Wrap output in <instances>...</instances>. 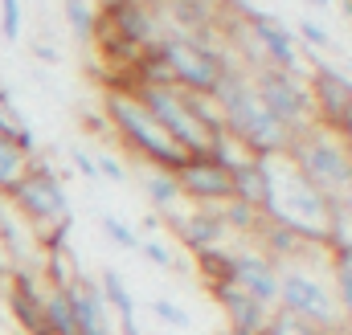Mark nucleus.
Here are the masks:
<instances>
[{"label": "nucleus", "instance_id": "1", "mask_svg": "<svg viewBox=\"0 0 352 335\" xmlns=\"http://www.w3.org/2000/svg\"><path fill=\"white\" fill-rule=\"evenodd\" d=\"M263 176H266L263 221L299 233L307 246H324L328 229H332V196H324L316 184H307L303 172L291 164V156L263 160Z\"/></svg>", "mask_w": 352, "mask_h": 335}, {"label": "nucleus", "instance_id": "2", "mask_svg": "<svg viewBox=\"0 0 352 335\" xmlns=\"http://www.w3.org/2000/svg\"><path fill=\"white\" fill-rule=\"evenodd\" d=\"M209 98L217 102V111H221V119H226V131H230L254 160L287 156V148H291L295 135H291L283 123H274V119L266 115V106L258 102V94H254L246 70L230 66V70L221 74V82L213 86Z\"/></svg>", "mask_w": 352, "mask_h": 335}, {"label": "nucleus", "instance_id": "3", "mask_svg": "<svg viewBox=\"0 0 352 335\" xmlns=\"http://www.w3.org/2000/svg\"><path fill=\"white\" fill-rule=\"evenodd\" d=\"M102 115H107V127H111L140 160H148L156 172H168V176H173L176 168L184 164V152L156 127V119L135 102L131 90H107Z\"/></svg>", "mask_w": 352, "mask_h": 335}, {"label": "nucleus", "instance_id": "4", "mask_svg": "<svg viewBox=\"0 0 352 335\" xmlns=\"http://www.w3.org/2000/svg\"><path fill=\"white\" fill-rule=\"evenodd\" d=\"M291 164L303 172L307 184H316L324 196H336V192H349L352 188V160H349V143L340 139V131L332 127H307L291 139L287 148Z\"/></svg>", "mask_w": 352, "mask_h": 335}, {"label": "nucleus", "instance_id": "5", "mask_svg": "<svg viewBox=\"0 0 352 335\" xmlns=\"http://www.w3.org/2000/svg\"><path fill=\"white\" fill-rule=\"evenodd\" d=\"M156 54L168 66L173 86L176 90H188V94H213V86L221 82V74L234 66L217 45H209V41H201L192 33H160Z\"/></svg>", "mask_w": 352, "mask_h": 335}, {"label": "nucleus", "instance_id": "6", "mask_svg": "<svg viewBox=\"0 0 352 335\" xmlns=\"http://www.w3.org/2000/svg\"><path fill=\"white\" fill-rule=\"evenodd\" d=\"M4 196L12 200V209H16L21 217L33 221V233H45V229H54V225H62V221H74L58 172L50 164H41V160H29L25 176H21Z\"/></svg>", "mask_w": 352, "mask_h": 335}, {"label": "nucleus", "instance_id": "7", "mask_svg": "<svg viewBox=\"0 0 352 335\" xmlns=\"http://www.w3.org/2000/svg\"><path fill=\"white\" fill-rule=\"evenodd\" d=\"M250 86H254L258 102L266 106V115L274 123H283L291 135L316 127V106H311V94H307V78H291L274 66H258Z\"/></svg>", "mask_w": 352, "mask_h": 335}, {"label": "nucleus", "instance_id": "8", "mask_svg": "<svg viewBox=\"0 0 352 335\" xmlns=\"http://www.w3.org/2000/svg\"><path fill=\"white\" fill-rule=\"evenodd\" d=\"M278 311H287V315H295V319H303L328 335L340 323L332 290L307 270H278Z\"/></svg>", "mask_w": 352, "mask_h": 335}, {"label": "nucleus", "instance_id": "9", "mask_svg": "<svg viewBox=\"0 0 352 335\" xmlns=\"http://www.w3.org/2000/svg\"><path fill=\"white\" fill-rule=\"evenodd\" d=\"M131 94H135V102L156 119V127L173 139L184 156H205V152H209V135L188 119V111H184L176 86H135Z\"/></svg>", "mask_w": 352, "mask_h": 335}, {"label": "nucleus", "instance_id": "10", "mask_svg": "<svg viewBox=\"0 0 352 335\" xmlns=\"http://www.w3.org/2000/svg\"><path fill=\"white\" fill-rule=\"evenodd\" d=\"M242 16L250 25V37L258 41V54H263L266 66H274V70H283L291 78H307V66L299 58V41L283 21H274L270 12H258V8H246Z\"/></svg>", "mask_w": 352, "mask_h": 335}, {"label": "nucleus", "instance_id": "11", "mask_svg": "<svg viewBox=\"0 0 352 335\" xmlns=\"http://www.w3.org/2000/svg\"><path fill=\"white\" fill-rule=\"evenodd\" d=\"M307 94H311V106H316V123L340 131L344 119L352 115V78L349 74H340L328 62H311V70H307Z\"/></svg>", "mask_w": 352, "mask_h": 335}, {"label": "nucleus", "instance_id": "12", "mask_svg": "<svg viewBox=\"0 0 352 335\" xmlns=\"http://www.w3.org/2000/svg\"><path fill=\"white\" fill-rule=\"evenodd\" d=\"M180 196L197 200V209H213V205H226L234 200V188H230V172L217 164L209 152L205 156H184V164L173 172Z\"/></svg>", "mask_w": 352, "mask_h": 335}, {"label": "nucleus", "instance_id": "13", "mask_svg": "<svg viewBox=\"0 0 352 335\" xmlns=\"http://www.w3.org/2000/svg\"><path fill=\"white\" fill-rule=\"evenodd\" d=\"M278 270L283 266H274L266 253L258 250H238L234 253V286L238 290H246L250 299H258L263 307H278Z\"/></svg>", "mask_w": 352, "mask_h": 335}, {"label": "nucleus", "instance_id": "14", "mask_svg": "<svg viewBox=\"0 0 352 335\" xmlns=\"http://www.w3.org/2000/svg\"><path fill=\"white\" fill-rule=\"evenodd\" d=\"M209 294L217 299V307L226 311L230 327L226 332L234 335H263L266 332V319H270V307H263L258 299H250L246 290H238L234 282H213Z\"/></svg>", "mask_w": 352, "mask_h": 335}, {"label": "nucleus", "instance_id": "15", "mask_svg": "<svg viewBox=\"0 0 352 335\" xmlns=\"http://www.w3.org/2000/svg\"><path fill=\"white\" fill-rule=\"evenodd\" d=\"M164 221H168V225H176L180 242H184V246H188L192 253L213 250V246H221V242L230 238V229L221 225L217 209H197V213H188V217H180V213H168Z\"/></svg>", "mask_w": 352, "mask_h": 335}, {"label": "nucleus", "instance_id": "16", "mask_svg": "<svg viewBox=\"0 0 352 335\" xmlns=\"http://www.w3.org/2000/svg\"><path fill=\"white\" fill-rule=\"evenodd\" d=\"M98 290H102V303L119 315V335H144L140 323H135V299H131V290H127V282H123L119 270L107 266L98 274Z\"/></svg>", "mask_w": 352, "mask_h": 335}, {"label": "nucleus", "instance_id": "17", "mask_svg": "<svg viewBox=\"0 0 352 335\" xmlns=\"http://www.w3.org/2000/svg\"><path fill=\"white\" fill-rule=\"evenodd\" d=\"M230 188H234V200L250 205L263 213V200H266V176H263V160L246 156L238 168H230Z\"/></svg>", "mask_w": 352, "mask_h": 335}, {"label": "nucleus", "instance_id": "18", "mask_svg": "<svg viewBox=\"0 0 352 335\" xmlns=\"http://www.w3.org/2000/svg\"><path fill=\"white\" fill-rule=\"evenodd\" d=\"M332 299L340 319L352 323V246H332Z\"/></svg>", "mask_w": 352, "mask_h": 335}, {"label": "nucleus", "instance_id": "19", "mask_svg": "<svg viewBox=\"0 0 352 335\" xmlns=\"http://www.w3.org/2000/svg\"><path fill=\"white\" fill-rule=\"evenodd\" d=\"M258 233H263V250L258 253H266L274 266H278V262H291V257H299V253L311 250L299 233H291V229H283V225H270V221H263Z\"/></svg>", "mask_w": 352, "mask_h": 335}, {"label": "nucleus", "instance_id": "20", "mask_svg": "<svg viewBox=\"0 0 352 335\" xmlns=\"http://www.w3.org/2000/svg\"><path fill=\"white\" fill-rule=\"evenodd\" d=\"M41 315H45V332L50 335H78V327H74V307H70V294H66V290L45 286V294H41Z\"/></svg>", "mask_w": 352, "mask_h": 335}, {"label": "nucleus", "instance_id": "21", "mask_svg": "<svg viewBox=\"0 0 352 335\" xmlns=\"http://www.w3.org/2000/svg\"><path fill=\"white\" fill-rule=\"evenodd\" d=\"M144 192L152 196V209L160 213V217H168V213H176L180 209V188H176V176H168V172H148L144 176Z\"/></svg>", "mask_w": 352, "mask_h": 335}, {"label": "nucleus", "instance_id": "22", "mask_svg": "<svg viewBox=\"0 0 352 335\" xmlns=\"http://www.w3.org/2000/svg\"><path fill=\"white\" fill-rule=\"evenodd\" d=\"M213 209H217V217L230 233H258L263 229V213L242 205V200H226V205H213Z\"/></svg>", "mask_w": 352, "mask_h": 335}, {"label": "nucleus", "instance_id": "23", "mask_svg": "<svg viewBox=\"0 0 352 335\" xmlns=\"http://www.w3.org/2000/svg\"><path fill=\"white\" fill-rule=\"evenodd\" d=\"M197 266H201L205 286H213V282H234V278H230V274H234V253L226 250V246L201 250V253H197Z\"/></svg>", "mask_w": 352, "mask_h": 335}, {"label": "nucleus", "instance_id": "24", "mask_svg": "<svg viewBox=\"0 0 352 335\" xmlns=\"http://www.w3.org/2000/svg\"><path fill=\"white\" fill-rule=\"evenodd\" d=\"M62 8H66V21H70L74 37L78 41H94V25H98L94 0H62Z\"/></svg>", "mask_w": 352, "mask_h": 335}, {"label": "nucleus", "instance_id": "25", "mask_svg": "<svg viewBox=\"0 0 352 335\" xmlns=\"http://www.w3.org/2000/svg\"><path fill=\"white\" fill-rule=\"evenodd\" d=\"M25 168H29V156H25V152H16V148L0 135V196H4L21 176H25Z\"/></svg>", "mask_w": 352, "mask_h": 335}, {"label": "nucleus", "instance_id": "26", "mask_svg": "<svg viewBox=\"0 0 352 335\" xmlns=\"http://www.w3.org/2000/svg\"><path fill=\"white\" fill-rule=\"evenodd\" d=\"M173 16L180 29H209V0H173Z\"/></svg>", "mask_w": 352, "mask_h": 335}, {"label": "nucleus", "instance_id": "27", "mask_svg": "<svg viewBox=\"0 0 352 335\" xmlns=\"http://www.w3.org/2000/svg\"><path fill=\"white\" fill-rule=\"evenodd\" d=\"M263 335H328V332H320V327H311V323H303V319H295V315H287V311L274 307Z\"/></svg>", "mask_w": 352, "mask_h": 335}, {"label": "nucleus", "instance_id": "28", "mask_svg": "<svg viewBox=\"0 0 352 335\" xmlns=\"http://www.w3.org/2000/svg\"><path fill=\"white\" fill-rule=\"evenodd\" d=\"M299 45H307V49H332V33L324 29V25H316V21H299V37H295Z\"/></svg>", "mask_w": 352, "mask_h": 335}, {"label": "nucleus", "instance_id": "29", "mask_svg": "<svg viewBox=\"0 0 352 335\" xmlns=\"http://www.w3.org/2000/svg\"><path fill=\"white\" fill-rule=\"evenodd\" d=\"M148 307H152V315H156V319H164L168 327H180V332H184V327L192 323V319H188V311H184V307H176V303H168V299H152Z\"/></svg>", "mask_w": 352, "mask_h": 335}, {"label": "nucleus", "instance_id": "30", "mask_svg": "<svg viewBox=\"0 0 352 335\" xmlns=\"http://www.w3.org/2000/svg\"><path fill=\"white\" fill-rule=\"evenodd\" d=\"M0 37L4 41L21 37V0H0Z\"/></svg>", "mask_w": 352, "mask_h": 335}, {"label": "nucleus", "instance_id": "31", "mask_svg": "<svg viewBox=\"0 0 352 335\" xmlns=\"http://www.w3.org/2000/svg\"><path fill=\"white\" fill-rule=\"evenodd\" d=\"M102 233H107L119 250H140V238H135V233H131L119 217H102Z\"/></svg>", "mask_w": 352, "mask_h": 335}, {"label": "nucleus", "instance_id": "32", "mask_svg": "<svg viewBox=\"0 0 352 335\" xmlns=\"http://www.w3.org/2000/svg\"><path fill=\"white\" fill-rule=\"evenodd\" d=\"M140 253H144V257H152V262H156L160 270H173V266H176V253L168 250L164 242H156V238H148V242H140Z\"/></svg>", "mask_w": 352, "mask_h": 335}, {"label": "nucleus", "instance_id": "33", "mask_svg": "<svg viewBox=\"0 0 352 335\" xmlns=\"http://www.w3.org/2000/svg\"><path fill=\"white\" fill-rule=\"evenodd\" d=\"M94 168H98V176H107V180H115V184H123V180H127L123 164H119V160H111V156H98Z\"/></svg>", "mask_w": 352, "mask_h": 335}, {"label": "nucleus", "instance_id": "34", "mask_svg": "<svg viewBox=\"0 0 352 335\" xmlns=\"http://www.w3.org/2000/svg\"><path fill=\"white\" fill-rule=\"evenodd\" d=\"M70 160H74V168H78V176H87V180H94L98 176V168H94V156H87V152H70Z\"/></svg>", "mask_w": 352, "mask_h": 335}, {"label": "nucleus", "instance_id": "35", "mask_svg": "<svg viewBox=\"0 0 352 335\" xmlns=\"http://www.w3.org/2000/svg\"><path fill=\"white\" fill-rule=\"evenodd\" d=\"M33 54H37L41 62H58V49H54V45H45V41H37V45H33Z\"/></svg>", "mask_w": 352, "mask_h": 335}, {"label": "nucleus", "instance_id": "36", "mask_svg": "<svg viewBox=\"0 0 352 335\" xmlns=\"http://www.w3.org/2000/svg\"><path fill=\"white\" fill-rule=\"evenodd\" d=\"M160 225H164V217H160V213H144V229H148V233H156Z\"/></svg>", "mask_w": 352, "mask_h": 335}, {"label": "nucleus", "instance_id": "37", "mask_svg": "<svg viewBox=\"0 0 352 335\" xmlns=\"http://www.w3.org/2000/svg\"><path fill=\"white\" fill-rule=\"evenodd\" d=\"M307 4H316V8H336V0H307Z\"/></svg>", "mask_w": 352, "mask_h": 335}, {"label": "nucleus", "instance_id": "38", "mask_svg": "<svg viewBox=\"0 0 352 335\" xmlns=\"http://www.w3.org/2000/svg\"><path fill=\"white\" fill-rule=\"evenodd\" d=\"M340 8H344V16H349V25H352V4H349V0H344V4H340Z\"/></svg>", "mask_w": 352, "mask_h": 335}, {"label": "nucleus", "instance_id": "39", "mask_svg": "<svg viewBox=\"0 0 352 335\" xmlns=\"http://www.w3.org/2000/svg\"><path fill=\"white\" fill-rule=\"evenodd\" d=\"M4 209H8V205H4V196H0V217H4Z\"/></svg>", "mask_w": 352, "mask_h": 335}, {"label": "nucleus", "instance_id": "40", "mask_svg": "<svg viewBox=\"0 0 352 335\" xmlns=\"http://www.w3.org/2000/svg\"><path fill=\"white\" fill-rule=\"evenodd\" d=\"M148 4H156V0H148Z\"/></svg>", "mask_w": 352, "mask_h": 335}, {"label": "nucleus", "instance_id": "41", "mask_svg": "<svg viewBox=\"0 0 352 335\" xmlns=\"http://www.w3.org/2000/svg\"><path fill=\"white\" fill-rule=\"evenodd\" d=\"M349 4H352V0H349Z\"/></svg>", "mask_w": 352, "mask_h": 335}]
</instances>
